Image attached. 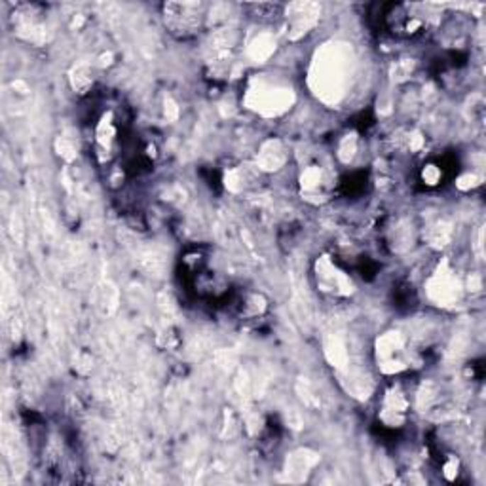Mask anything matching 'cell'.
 <instances>
[{"instance_id": "1", "label": "cell", "mask_w": 486, "mask_h": 486, "mask_svg": "<svg viewBox=\"0 0 486 486\" xmlns=\"http://www.w3.org/2000/svg\"><path fill=\"white\" fill-rule=\"evenodd\" d=\"M376 361L384 375H399L410 367L412 355L401 333L390 331L376 342Z\"/></svg>"}, {"instance_id": "2", "label": "cell", "mask_w": 486, "mask_h": 486, "mask_svg": "<svg viewBox=\"0 0 486 486\" xmlns=\"http://www.w3.org/2000/svg\"><path fill=\"white\" fill-rule=\"evenodd\" d=\"M314 275H316L317 289L331 299H346L355 289L350 274L340 268L331 257H321L317 260Z\"/></svg>"}, {"instance_id": "3", "label": "cell", "mask_w": 486, "mask_h": 486, "mask_svg": "<svg viewBox=\"0 0 486 486\" xmlns=\"http://www.w3.org/2000/svg\"><path fill=\"white\" fill-rule=\"evenodd\" d=\"M164 18L167 29L173 35H179L182 38L192 36L196 31L201 27V4H192V2H170L164 6Z\"/></svg>"}, {"instance_id": "4", "label": "cell", "mask_w": 486, "mask_h": 486, "mask_svg": "<svg viewBox=\"0 0 486 486\" xmlns=\"http://www.w3.org/2000/svg\"><path fill=\"white\" fill-rule=\"evenodd\" d=\"M299 184L302 198H306L311 204H321L323 199L328 198V194L334 188L327 167L316 164L304 167V171L300 173Z\"/></svg>"}, {"instance_id": "5", "label": "cell", "mask_w": 486, "mask_h": 486, "mask_svg": "<svg viewBox=\"0 0 486 486\" xmlns=\"http://www.w3.org/2000/svg\"><path fill=\"white\" fill-rule=\"evenodd\" d=\"M409 409L410 401L407 397V393L399 386H392L384 393L380 412H378L382 426H386L390 429L403 428L404 422H407V412H409Z\"/></svg>"}, {"instance_id": "6", "label": "cell", "mask_w": 486, "mask_h": 486, "mask_svg": "<svg viewBox=\"0 0 486 486\" xmlns=\"http://www.w3.org/2000/svg\"><path fill=\"white\" fill-rule=\"evenodd\" d=\"M285 160H287V154H285V148L282 147V143L268 141L260 147L257 165L264 171H277L282 170Z\"/></svg>"}, {"instance_id": "7", "label": "cell", "mask_w": 486, "mask_h": 486, "mask_svg": "<svg viewBox=\"0 0 486 486\" xmlns=\"http://www.w3.org/2000/svg\"><path fill=\"white\" fill-rule=\"evenodd\" d=\"M116 135L118 129L116 123H114V116H112V112H105L101 116L97 128H95V145L101 153H111L114 143H116Z\"/></svg>"}, {"instance_id": "8", "label": "cell", "mask_w": 486, "mask_h": 486, "mask_svg": "<svg viewBox=\"0 0 486 486\" xmlns=\"http://www.w3.org/2000/svg\"><path fill=\"white\" fill-rule=\"evenodd\" d=\"M266 300H264L263 294L258 293H249L245 297H241L240 306H238V311H240L241 317H247V319H253V317L263 316L264 310H266Z\"/></svg>"}, {"instance_id": "9", "label": "cell", "mask_w": 486, "mask_h": 486, "mask_svg": "<svg viewBox=\"0 0 486 486\" xmlns=\"http://www.w3.org/2000/svg\"><path fill=\"white\" fill-rule=\"evenodd\" d=\"M71 86L77 94H88L92 86H94V74H92V67L86 63L77 65L71 71Z\"/></svg>"}, {"instance_id": "10", "label": "cell", "mask_w": 486, "mask_h": 486, "mask_svg": "<svg viewBox=\"0 0 486 486\" xmlns=\"http://www.w3.org/2000/svg\"><path fill=\"white\" fill-rule=\"evenodd\" d=\"M359 148V139L358 135H344L338 143V148H336V156L342 164H352L353 158L358 156Z\"/></svg>"}, {"instance_id": "11", "label": "cell", "mask_w": 486, "mask_h": 486, "mask_svg": "<svg viewBox=\"0 0 486 486\" xmlns=\"http://www.w3.org/2000/svg\"><path fill=\"white\" fill-rule=\"evenodd\" d=\"M420 179L426 187H439L443 181V167L439 164H426L420 171Z\"/></svg>"}, {"instance_id": "12", "label": "cell", "mask_w": 486, "mask_h": 486, "mask_svg": "<svg viewBox=\"0 0 486 486\" xmlns=\"http://www.w3.org/2000/svg\"><path fill=\"white\" fill-rule=\"evenodd\" d=\"M55 145H57L59 154H61V156H63L65 160H74V158H77V147H74V145H72V143L69 141L67 137H59Z\"/></svg>"}, {"instance_id": "13", "label": "cell", "mask_w": 486, "mask_h": 486, "mask_svg": "<svg viewBox=\"0 0 486 486\" xmlns=\"http://www.w3.org/2000/svg\"><path fill=\"white\" fill-rule=\"evenodd\" d=\"M458 473H460V462L456 460V456L446 458L445 463H443V475L446 477V480H456Z\"/></svg>"}, {"instance_id": "14", "label": "cell", "mask_w": 486, "mask_h": 486, "mask_svg": "<svg viewBox=\"0 0 486 486\" xmlns=\"http://www.w3.org/2000/svg\"><path fill=\"white\" fill-rule=\"evenodd\" d=\"M480 179L475 173H463V175L458 177L456 181V187L460 188V190H473L475 187H479L480 184Z\"/></svg>"}]
</instances>
